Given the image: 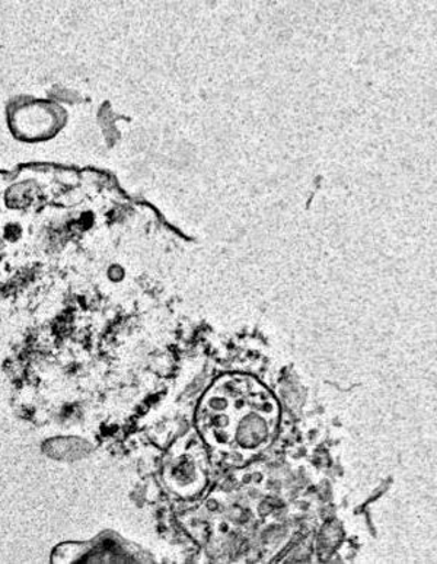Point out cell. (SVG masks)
<instances>
[{
  "label": "cell",
  "instance_id": "6da1fadb",
  "mask_svg": "<svg viewBox=\"0 0 437 564\" xmlns=\"http://www.w3.org/2000/svg\"><path fill=\"white\" fill-rule=\"evenodd\" d=\"M46 453L54 458L61 459H78L89 453V445L84 441L75 440V437H66V440H53L46 444Z\"/></svg>",
  "mask_w": 437,
  "mask_h": 564
}]
</instances>
